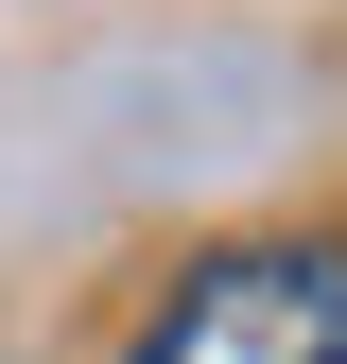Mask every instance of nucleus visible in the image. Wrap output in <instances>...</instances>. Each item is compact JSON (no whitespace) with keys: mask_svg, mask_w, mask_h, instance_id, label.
<instances>
[{"mask_svg":"<svg viewBox=\"0 0 347 364\" xmlns=\"http://www.w3.org/2000/svg\"><path fill=\"white\" fill-rule=\"evenodd\" d=\"M122 364H347V243H226L191 260Z\"/></svg>","mask_w":347,"mask_h":364,"instance_id":"obj_1","label":"nucleus"}]
</instances>
